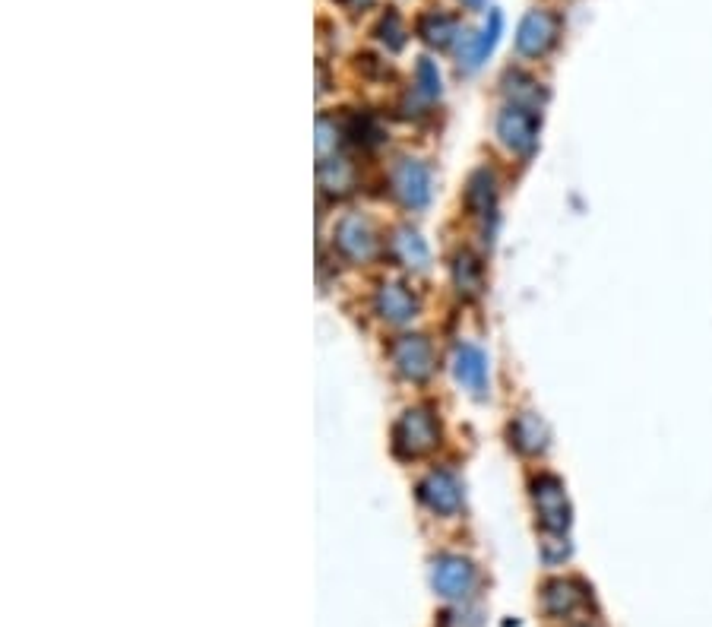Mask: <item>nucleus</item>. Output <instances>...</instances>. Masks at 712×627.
I'll return each instance as SVG.
<instances>
[{"instance_id": "f257e3e1", "label": "nucleus", "mask_w": 712, "mask_h": 627, "mask_svg": "<svg viewBox=\"0 0 712 627\" xmlns=\"http://www.w3.org/2000/svg\"><path fill=\"white\" fill-rule=\"evenodd\" d=\"M440 447V418L428 406L406 409L393 425V453L399 460H421Z\"/></svg>"}, {"instance_id": "f03ea898", "label": "nucleus", "mask_w": 712, "mask_h": 627, "mask_svg": "<svg viewBox=\"0 0 712 627\" xmlns=\"http://www.w3.org/2000/svg\"><path fill=\"white\" fill-rule=\"evenodd\" d=\"M532 501L538 523L548 532H564L570 526V504L564 494V482L551 472H542L538 479H532Z\"/></svg>"}, {"instance_id": "7ed1b4c3", "label": "nucleus", "mask_w": 712, "mask_h": 627, "mask_svg": "<svg viewBox=\"0 0 712 627\" xmlns=\"http://www.w3.org/2000/svg\"><path fill=\"white\" fill-rule=\"evenodd\" d=\"M538 111L523 105H507L497 118V137L516 156H529L538 143Z\"/></svg>"}, {"instance_id": "20e7f679", "label": "nucleus", "mask_w": 712, "mask_h": 627, "mask_svg": "<svg viewBox=\"0 0 712 627\" xmlns=\"http://www.w3.org/2000/svg\"><path fill=\"white\" fill-rule=\"evenodd\" d=\"M557 35H561V16L551 10H532L519 23L516 51L526 57H542L557 45Z\"/></svg>"}, {"instance_id": "39448f33", "label": "nucleus", "mask_w": 712, "mask_h": 627, "mask_svg": "<svg viewBox=\"0 0 712 627\" xmlns=\"http://www.w3.org/2000/svg\"><path fill=\"white\" fill-rule=\"evenodd\" d=\"M333 244H336V251L345 257V260H352V263H368L377 257V232H374V225L364 219V216H345L339 219L336 225V232H333Z\"/></svg>"}, {"instance_id": "423d86ee", "label": "nucleus", "mask_w": 712, "mask_h": 627, "mask_svg": "<svg viewBox=\"0 0 712 627\" xmlns=\"http://www.w3.org/2000/svg\"><path fill=\"white\" fill-rule=\"evenodd\" d=\"M390 358H393L396 371L406 380H428L437 368L431 342L425 336H418V333H406V336L393 339Z\"/></svg>"}, {"instance_id": "0eeeda50", "label": "nucleus", "mask_w": 712, "mask_h": 627, "mask_svg": "<svg viewBox=\"0 0 712 627\" xmlns=\"http://www.w3.org/2000/svg\"><path fill=\"white\" fill-rule=\"evenodd\" d=\"M418 501L440 517H450L463 507V485L450 469H434L418 482Z\"/></svg>"}, {"instance_id": "6e6552de", "label": "nucleus", "mask_w": 712, "mask_h": 627, "mask_svg": "<svg viewBox=\"0 0 712 627\" xmlns=\"http://www.w3.org/2000/svg\"><path fill=\"white\" fill-rule=\"evenodd\" d=\"M393 194L402 206L421 209L431 200V171L428 165H421L418 159H399L393 168Z\"/></svg>"}, {"instance_id": "1a4fd4ad", "label": "nucleus", "mask_w": 712, "mask_h": 627, "mask_svg": "<svg viewBox=\"0 0 712 627\" xmlns=\"http://www.w3.org/2000/svg\"><path fill=\"white\" fill-rule=\"evenodd\" d=\"M431 583L437 589V596L444 599H466L475 586V567L463 555H444L434 561Z\"/></svg>"}, {"instance_id": "9d476101", "label": "nucleus", "mask_w": 712, "mask_h": 627, "mask_svg": "<svg viewBox=\"0 0 712 627\" xmlns=\"http://www.w3.org/2000/svg\"><path fill=\"white\" fill-rule=\"evenodd\" d=\"M453 371L459 387L469 390L475 399L488 396V358L485 352H478L475 346H459L456 358H453Z\"/></svg>"}, {"instance_id": "9b49d317", "label": "nucleus", "mask_w": 712, "mask_h": 627, "mask_svg": "<svg viewBox=\"0 0 712 627\" xmlns=\"http://www.w3.org/2000/svg\"><path fill=\"white\" fill-rule=\"evenodd\" d=\"M374 308L387 323H409L418 314V298L399 282H383L374 295Z\"/></svg>"}, {"instance_id": "f8f14e48", "label": "nucleus", "mask_w": 712, "mask_h": 627, "mask_svg": "<svg viewBox=\"0 0 712 627\" xmlns=\"http://www.w3.org/2000/svg\"><path fill=\"white\" fill-rule=\"evenodd\" d=\"M466 209L488 228V219H497V184L488 168L472 171V178L466 184Z\"/></svg>"}, {"instance_id": "ddd939ff", "label": "nucleus", "mask_w": 712, "mask_h": 627, "mask_svg": "<svg viewBox=\"0 0 712 627\" xmlns=\"http://www.w3.org/2000/svg\"><path fill=\"white\" fill-rule=\"evenodd\" d=\"M507 434H510V444L526 456H538L548 447V428L535 412H519L510 422Z\"/></svg>"}, {"instance_id": "4468645a", "label": "nucleus", "mask_w": 712, "mask_h": 627, "mask_svg": "<svg viewBox=\"0 0 712 627\" xmlns=\"http://www.w3.org/2000/svg\"><path fill=\"white\" fill-rule=\"evenodd\" d=\"M586 593H589V589L580 580H551L542 589V605H545L548 615L564 618V615L576 612V608L586 602Z\"/></svg>"}, {"instance_id": "2eb2a0df", "label": "nucleus", "mask_w": 712, "mask_h": 627, "mask_svg": "<svg viewBox=\"0 0 712 627\" xmlns=\"http://www.w3.org/2000/svg\"><path fill=\"white\" fill-rule=\"evenodd\" d=\"M390 254L396 263L409 266V270H425L431 263V251L425 238H421L415 228H396L393 238H390Z\"/></svg>"}, {"instance_id": "dca6fc26", "label": "nucleus", "mask_w": 712, "mask_h": 627, "mask_svg": "<svg viewBox=\"0 0 712 627\" xmlns=\"http://www.w3.org/2000/svg\"><path fill=\"white\" fill-rule=\"evenodd\" d=\"M418 35H421V42L431 45V48H450L456 38H459V23H456V16L450 13H440V10H428V13H421L418 16V23H415Z\"/></svg>"}, {"instance_id": "f3484780", "label": "nucleus", "mask_w": 712, "mask_h": 627, "mask_svg": "<svg viewBox=\"0 0 712 627\" xmlns=\"http://www.w3.org/2000/svg\"><path fill=\"white\" fill-rule=\"evenodd\" d=\"M453 285L469 301L478 298L481 289H485V266H481V260L472 251H459L453 257Z\"/></svg>"}, {"instance_id": "a211bd4d", "label": "nucleus", "mask_w": 712, "mask_h": 627, "mask_svg": "<svg viewBox=\"0 0 712 627\" xmlns=\"http://www.w3.org/2000/svg\"><path fill=\"white\" fill-rule=\"evenodd\" d=\"M317 175H320V187L326 190V194L342 197V194H349V190L355 187V168L345 162L339 152H336V156L320 159Z\"/></svg>"}, {"instance_id": "6ab92c4d", "label": "nucleus", "mask_w": 712, "mask_h": 627, "mask_svg": "<svg viewBox=\"0 0 712 627\" xmlns=\"http://www.w3.org/2000/svg\"><path fill=\"white\" fill-rule=\"evenodd\" d=\"M504 92H507L510 105H523V108H532V111H538V105L548 99L545 89H538V83L532 80V76L519 73V70L504 76Z\"/></svg>"}, {"instance_id": "aec40b11", "label": "nucleus", "mask_w": 712, "mask_h": 627, "mask_svg": "<svg viewBox=\"0 0 712 627\" xmlns=\"http://www.w3.org/2000/svg\"><path fill=\"white\" fill-rule=\"evenodd\" d=\"M500 26H504V16H500L497 10L491 13V19L485 23V29H481L475 38H472V45L466 48V70H475L481 61H485V57L494 51V45H497V38H500Z\"/></svg>"}, {"instance_id": "412c9836", "label": "nucleus", "mask_w": 712, "mask_h": 627, "mask_svg": "<svg viewBox=\"0 0 712 627\" xmlns=\"http://www.w3.org/2000/svg\"><path fill=\"white\" fill-rule=\"evenodd\" d=\"M374 35H377V42H383L390 51H402V48H406L409 29H406V23H402V16L396 10H387L377 19Z\"/></svg>"}, {"instance_id": "4be33fe9", "label": "nucleus", "mask_w": 712, "mask_h": 627, "mask_svg": "<svg viewBox=\"0 0 712 627\" xmlns=\"http://www.w3.org/2000/svg\"><path fill=\"white\" fill-rule=\"evenodd\" d=\"M415 86H418V95H425V99H437L440 95V73H437V64L428 61V57H421L415 67Z\"/></svg>"}, {"instance_id": "5701e85b", "label": "nucleus", "mask_w": 712, "mask_h": 627, "mask_svg": "<svg viewBox=\"0 0 712 627\" xmlns=\"http://www.w3.org/2000/svg\"><path fill=\"white\" fill-rule=\"evenodd\" d=\"M355 67H358V73H364V76H387L390 70H387V64L380 61V57H374V54H358L355 57Z\"/></svg>"}, {"instance_id": "b1692460", "label": "nucleus", "mask_w": 712, "mask_h": 627, "mask_svg": "<svg viewBox=\"0 0 712 627\" xmlns=\"http://www.w3.org/2000/svg\"><path fill=\"white\" fill-rule=\"evenodd\" d=\"M336 4H342L345 10H352V13H358V10H368L374 0H336Z\"/></svg>"}, {"instance_id": "393cba45", "label": "nucleus", "mask_w": 712, "mask_h": 627, "mask_svg": "<svg viewBox=\"0 0 712 627\" xmlns=\"http://www.w3.org/2000/svg\"><path fill=\"white\" fill-rule=\"evenodd\" d=\"M469 4H478V0H469Z\"/></svg>"}, {"instance_id": "a878e982", "label": "nucleus", "mask_w": 712, "mask_h": 627, "mask_svg": "<svg viewBox=\"0 0 712 627\" xmlns=\"http://www.w3.org/2000/svg\"><path fill=\"white\" fill-rule=\"evenodd\" d=\"M580 627H589V624H580Z\"/></svg>"}]
</instances>
